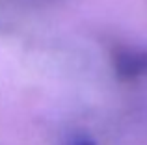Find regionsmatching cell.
Returning <instances> with one entry per match:
<instances>
[{
  "label": "cell",
  "instance_id": "cell-1",
  "mask_svg": "<svg viewBox=\"0 0 147 145\" xmlns=\"http://www.w3.org/2000/svg\"><path fill=\"white\" fill-rule=\"evenodd\" d=\"M112 60L115 75L121 80H134L147 75V50L121 47L114 50Z\"/></svg>",
  "mask_w": 147,
  "mask_h": 145
},
{
  "label": "cell",
  "instance_id": "cell-2",
  "mask_svg": "<svg viewBox=\"0 0 147 145\" xmlns=\"http://www.w3.org/2000/svg\"><path fill=\"white\" fill-rule=\"evenodd\" d=\"M65 145H95V142H93V138H90V136L84 134V132H75V134L65 142Z\"/></svg>",
  "mask_w": 147,
  "mask_h": 145
}]
</instances>
